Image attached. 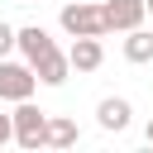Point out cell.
Wrapping results in <instances>:
<instances>
[{"label":"cell","mask_w":153,"mask_h":153,"mask_svg":"<svg viewBox=\"0 0 153 153\" xmlns=\"http://www.w3.org/2000/svg\"><path fill=\"white\" fill-rule=\"evenodd\" d=\"M143 139H148V143H153V120H148V124H143Z\"/></svg>","instance_id":"13"},{"label":"cell","mask_w":153,"mask_h":153,"mask_svg":"<svg viewBox=\"0 0 153 153\" xmlns=\"http://www.w3.org/2000/svg\"><path fill=\"white\" fill-rule=\"evenodd\" d=\"M129 120H134V105H129L124 96H105V100L96 105V124H100V129H110V134H124V129H129Z\"/></svg>","instance_id":"4"},{"label":"cell","mask_w":153,"mask_h":153,"mask_svg":"<svg viewBox=\"0 0 153 153\" xmlns=\"http://www.w3.org/2000/svg\"><path fill=\"white\" fill-rule=\"evenodd\" d=\"M29 5H33V0H29Z\"/></svg>","instance_id":"15"},{"label":"cell","mask_w":153,"mask_h":153,"mask_svg":"<svg viewBox=\"0 0 153 153\" xmlns=\"http://www.w3.org/2000/svg\"><path fill=\"white\" fill-rule=\"evenodd\" d=\"M14 48L24 53V62H33V57H43V53L57 48V43H53V33H48L43 24H24V29H14Z\"/></svg>","instance_id":"7"},{"label":"cell","mask_w":153,"mask_h":153,"mask_svg":"<svg viewBox=\"0 0 153 153\" xmlns=\"http://www.w3.org/2000/svg\"><path fill=\"white\" fill-rule=\"evenodd\" d=\"M14 143L19 148H43V129H48V110H38L33 100H14Z\"/></svg>","instance_id":"2"},{"label":"cell","mask_w":153,"mask_h":153,"mask_svg":"<svg viewBox=\"0 0 153 153\" xmlns=\"http://www.w3.org/2000/svg\"><path fill=\"white\" fill-rule=\"evenodd\" d=\"M100 10H105V24H110V29H120V33L139 29V24H143V14H148V10H143V0H105Z\"/></svg>","instance_id":"5"},{"label":"cell","mask_w":153,"mask_h":153,"mask_svg":"<svg viewBox=\"0 0 153 153\" xmlns=\"http://www.w3.org/2000/svg\"><path fill=\"white\" fill-rule=\"evenodd\" d=\"M10 48H14V29L0 19V57H10Z\"/></svg>","instance_id":"11"},{"label":"cell","mask_w":153,"mask_h":153,"mask_svg":"<svg viewBox=\"0 0 153 153\" xmlns=\"http://www.w3.org/2000/svg\"><path fill=\"white\" fill-rule=\"evenodd\" d=\"M124 62H153V33L139 24V29H129V38H124Z\"/></svg>","instance_id":"10"},{"label":"cell","mask_w":153,"mask_h":153,"mask_svg":"<svg viewBox=\"0 0 153 153\" xmlns=\"http://www.w3.org/2000/svg\"><path fill=\"white\" fill-rule=\"evenodd\" d=\"M81 134H76V120L67 115H48V129H43V148H72Z\"/></svg>","instance_id":"9"},{"label":"cell","mask_w":153,"mask_h":153,"mask_svg":"<svg viewBox=\"0 0 153 153\" xmlns=\"http://www.w3.org/2000/svg\"><path fill=\"white\" fill-rule=\"evenodd\" d=\"M5 143H14V124H10V115H0V148Z\"/></svg>","instance_id":"12"},{"label":"cell","mask_w":153,"mask_h":153,"mask_svg":"<svg viewBox=\"0 0 153 153\" xmlns=\"http://www.w3.org/2000/svg\"><path fill=\"white\" fill-rule=\"evenodd\" d=\"M143 10H148V14H153V0H143Z\"/></svg>","instance_id":"14"},{"label":"cell","mask_w":153,"mask_h":153,"mask_svg":"<svg viewBox=\"0 0 153 153\" xmlns=\"http://www.w3.org/2000/svg\"><path fill=\"white\" fill-rule=\"evenodd\" d=\"M67 62H72V72H96V67L105 62L100 38H76V43L67 48Z\"/></svg>","instance_id":"8"},{"label":"cell","mask_w":153,"mask_h":153,"mask_svg":"<svg viewBox=\"0 0 153 153\" xmlns=\"http://www.w3.org/2000/svg\"><path fill=\"white\" fill-rule=\"evenodd\" d=\"M57 24H62L72 38H105V33H110L105 10H100V5H91V0H72V5H62Z\"/></svg>","instance_id":"1"},{"label":"cell","mask_w":153,"mask_h":153,"mask_svg":"<svg viewBox=\"0 0 153 153\" xmlns=\"http://www.w3.org/2000/svg\"><path fill=\"white\" fill-rule=\"evenodd\" d=\"M29 67H33V76H38L43 86H62V81L72 76V62H67V53H57V48H48L43 57H33Z\"/></svg>","instance_id":"6"},{"label":"cell","mask_w":153,"mask_h":153,"mask_svg":"<svg viewBox=\"0 0 153 153\" xmlns=\"http://www.w3.org/2000/svg\"><path fill=\"white\" fill-rule=\"evenodd\" d=\"M33 86H38V76H33L29 62H10V57H0V100H29Z\"/></svg>","instance_id":"3"}]
</instances>
